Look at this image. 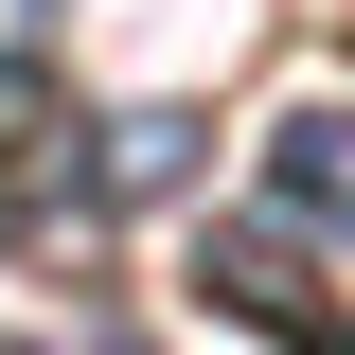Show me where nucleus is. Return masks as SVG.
<instances>
[{
    "instance_id": "obj_4",
    "label": "nucleus",
    "mask_w": 355,
    "mask_h": 355,
    "mask_svg": "<svg viewBox=\"0 0 355 355\" xmlns=\"http://www.w3.org/2000/svg\"><path fill=\"white\" fill-rule=\"evenodd\" d=\"M18 355H142V338H18Z\"/></svg>"
},
{
    "instance_id": "obj_2",
    "label": "nucleus",
    "mask_w": 355,
    "mask_h": 355,
    "mask_svg": "<svg viewBox=\"0 0 355 355\" xmlns=\"http://www.w3.org/2000/svg\"><path fill=\"white\" fill-rule=\"evenodd\" d=\"M214 284H231V320H266V338H320L302 249H284V231H214ZM320 355H338V338H320Z\"/></svg>"
},
{
    "instance_id": "obj_1",
    "label": "nucleus",
    "mask_w": 355,
    "mask_h": 355,
    "mask_svg": "<svg viewBox=\"0 0 355 355\" xmlns=\"http://www.w3.org/2000/svg\"><path fill=\"white\" fill-rule=\"evenodd\" d=\"M178 178H196V107H125V125L89 142V214H142Z\"/></svg>"
},
{
    "instance_id": "obj_3",
    "label": "nucleus",
    "mask_w": 355,
    "mask_h": 355,
    "mask_svg": "<svg viewBox=\"0 0 355 355\" xmlns=\"http://www.w3.org/2000/svg\"><path fill=\"white\" fill-rule=\"evenodd\" d=\"M266 178H284V214H355V107H302Z\"/></svg>"
},
{
    "instance_id": "obj_5",
    "label": "nucleus",
    "mask_w": 355,
    "mask_h": 355,
    "mask_svg": "<svg viewBox=\"0 0 355 355\" xmlns=\"http://www.w3.org/2000/svg\"><path fill=\"white\" fill-rule=\"evenodd\" d=\"M338 355H355V338H338Z\"/></svg>"
}]
</instances>
